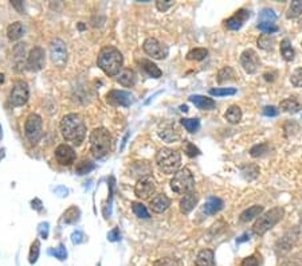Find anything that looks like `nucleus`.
<instances>
[{
	"mask_svg": "<svg viewBox=\"0 0 302 266\" xmlns=\"http://www.w3.org/2000/svg\"><path fill=\"white\" fill-rule=\"evenodd\" d=\"M12 58H14V68L16 72H23L27 66L26 58V45L24 43H18L12 50Z\"/></svg>",
	"mask_w": 302,
	"mask_h": 266,
	"instance_id": "18",
	"label": "nucleus"
},
{
	"mask_svg": "<svg viewBox=\"0 0 302 266\" xmlns=\"http://www.w3.org/2000/svg\"><path fill=\"white\" fill-rule=\"evenodd\" d=\"M139 63L141 65L142 70L152 78H160L163 75V72L159 69V66L155 65L152 61H149V59H141Z\"/></svg>",
	"mask_w": 302,
	"mask_h": 266,
	"instance_id": "27",
	"label": "nucleus"
},
{
	"mask_svg": "<svg viewBox=\"0 0 302 266\" xmlns=\"http://www.w3.org/2000/svg\"><path fill=\"white\" fill-rule=\"evenodd\" d=\"M259 57H258V54L253 48H247V50L242 52V55H240V65H242V68H243L246 73H256V70L259 68Z\"/></svg>",
	"mask_w": 302,
	"mask_h": 266,
	"instance_id": "13",
	"label": "nucleus"
},
{
	"mask_svg": "<svg viewBox=\"0 0 302 266\" xmlns=\"http://www.w3.org/2000/svg\"><path fill=\"white\" fill-rule=\"evenodd\" d=\"M298 23H300V26H302V15L300 16V21H298Z\"/></svg>",
	"mask_w": 302,
	"mask_h": 266,
	"instance_id": "63",
	"label": "nucleus"
},
{
	"mask_svg": "<svg viewBox=\"0 0 302 266\" xmlns=\"http://www.w3.org/2000/svg\"><path fill=\"white\" fill-rule=\"evenodd\" d=\"M258 19H259V23H274V21H277V14L270 8H265L260 11Z\"/></svg>",
	"mask_w": 302,
	"mask_h": 266,
	"instance_id": "40",
	"label": "nucleus"
},
{
	"mask_svg": "<svg viewBox=\"0 0 302 266\" xmlns=\"http://www.w3.org/2000/svg\"><path fill=\"white\" fill-rule=\"evenodd\" d=\"M249 18H250V11L245 10V8H240V10L235 12L234 15L226 21V27H227L229 30L236 31V30L242 28V26L247 22Z\"/></svg>",
	"mask_w": 302,
	"mask_h": 266,
	"instance_id": "17",
	"label": "nucleus"
},
{
	"mask_svg": "<svg viewBox=\"0 0 302 266\" xmlns=\"http://www.w3.org/2000/svg\"><path fill=\"white\" fill-rule=\"evenodd\" d=\"M28 97H30L28 85L24 81H16L11 89L10 104L12 106H22L28 101Z\"/></svg>",
	"mask_w": 302,
	"mask_h": 266,
	"instance_id": "9",
	"label": "nucleus"
},
{
	"mask_svg": "<svg viewBox=\"0 0 302 266\" xmlns=\"http://www.w3.org/2000/svg\"><path fill=\"white\" fill-rule=\"evenodd\" d=\"M269 151H270V145L267 143H260V144H256L251 148L250 155L253 157H260L266 155Z\"/></svg>",
	"mask_w": 302,
	"mask_h": 266,
	"instance_id": "39",
	"label": "nucleus"
},
{
	"mask_svg": "<svg viewBox=\"0 0 302 266\" xmlns=\"http://www.w3.org/2000/svg\"><path fill=\"white\" fill-rule=\"evenodd\" d=\"M182 125L187 129L188 132H196L200 128V121L198 119H183Z\"/></svg>",
	"mask_w": 302,
	"mask_h": 266,
	"instance_id": "42",
	"label": "nucleus"
},
{
	"mask_svg": "<svg viewBox=\"0 0 302 266\" xmlns=\"http://www.w3.org/2000/svg\"><path fill=\"white\" fill-rule=\"evenodd\" d=\"M130 173L132 176H139L145 177V176H151L149 173H152V167L151 164L148 162H136L132 168H130Z\"/></svg>",
	"mask_w": 302,
	"mask_h": 266,
	"instance_id": "24",
	"label": "nucleus"
},
{
	"mask_svg": "<svg viewBox=\"0 0 302 266\" xmlns=\"http://www.w3.org/2000/svg\"><path fill=\"white\" fill-rule=\"evenodd\" d=\"M155 191H156V180L153 179V176L141 177L135 186L136 196L140 199H149Z\"/></svg>",
	"mask_w": 302,
	"mask_h": 266,
	"instance_id": "11",
	"label": "nucleus"
},
{
	"mask_svg": "<svg viewBox=\"0 0 302 266\" xmlns=\"http://www.w3.org/2000/svg\"><path fill=\"white\" fill-rule=\"evenodd\" d=\"M247 241H250V234H249V233H246V234L242 235L240 238H238L236 243H242V242H247Z\"/></svg>",
	"mask_w": 302,
	"mask_h": 266,
	"instance_id": "59",
	"label": "nucleus"
},
{
	"mask_svg": "<svg viewBox=\"0 0 302 266\" xmlns=\"http://www.w3.org/2000/svg\"><path fill=\"white\" fill-rule=\"evenodd\" d=\"M240 266H259L258 256H256V254H253V256L246 257L245 260L242 261V265Z\"/></svg>",
	"mask_w": 302,
	"mask_h": 266,
	"instance_id": "51",
	"label": "nucleus"
},
{
	"mask_svg": "<svg viewBox=\"0 0 302 266\" xmlns=\"http://www.w3.org/2000/svg\"><path fill=\"white\" fill-rule=\"evenodd\" d=\"M290 82L294 88H302V68L296 69L290 75Z\"/></svg>",
	"mask_w": 302,
	"mask_h": 266,
	"instance_id": "45",
	"label": "nucleus"
},
{
	"mask_svg": "<svg viewBox=\"0 0 302 266\" xmlns=\"http://www.w3.org/2000/svg\"><path fill=\"white\" fill-rule=\"evenodd\" d=\"M23 32H24L23 24H22L21 22H15V23L10 24L8 28H7V37H8L10 41L15 42L18 39H21L22 35H23Z\"/></svg>",
	"mask_w": 302,
	"mask_h": 266,
	"instance_id": "29",
	"label": "nucleus"
},
{
	"mask_svg": "<svg viewBox=\"0 0 302 266\" xmlns=\"http://www.w3.org/2000/svg\"><path fill=\"white\" fill-rule=\"evenodd\" d=\"M98 63L99 69L108 75H117L120 74V70L122 69L124 58L116 47L106 46L104 47L98 54Z\"/></svg>",
	"mask_w": 302,
	"mask_h": 266,
	"instance_id": "2",
	"label": "nucleus"
},
{
	"mask_svg": "<svg viewBox=\"0 0 302 266\" xmlns=\"http://www.w3.org/2000/svg\"><path fill=\"white\" fill-rule=\"evenodd\" d=\"M156 163L159 168L163 172L167 173H176L179 171V167L182 164V156L180 153L171 148H162L156 153Z\"/></svg>",
	"mask_w": 302,
	"mask_h": 266,
	"instance_id": "4",
	"label": "nucleus"
},
{
	"mask_svg": "<svg viewBox=\"0 0 302 266\" xmlns=\"http://www.w3.org/2000/svg\"><path fill=\"white\" fill-rule=\"evenodd\" d=\"M196 266H214V251L211 249H203L198 253L196 260H195Z\"/></svg>",
	"mask_w": 302,
	"mask_h": 266,
	"instance_id": "25",
	"label": "nucleus"
},
{
	"mask_svg": "<svg viewBox=\"0 0 302 266\" xmlns=\"http://www.w3.org/2000/svg\"><path fill=\"white\" fill-rule=\"evenodd\" d=\"M189 101H191L196 108L202 110H212L215 109V106H216V102H215L214 99L209 98V97H206V96H199V94L191 96Z\"/></svg>",
	"mask_w": 302,
	"mask_h": 266,
	"instance_id": "21",
	"label": "nucleus"
},
{
	"mask_svg": "<svg viewBox=\"0 0 302 266\" xmlns=\"http://www.w3.org/2000/svg\"><path fill=\"white\" fill-rule=\"evenodd\" d=\"M39 233L43 238L46 240L47 235H48V223H41L39 224Z\"/></svg>",
	"mask_w": 302,
	"mask_h": 266,
	"instance_id": "55",
	"label": "nucleus"
},
{
	"mask_svg": "<svg viewBox=\"0 0 302 266\" xmlns=\"http://www.w3.org/2000/svg\"><path fill=\"white\" fill-rule=\"evenodd\" d=\"M224 117H226V120L229 121L230 124H238L242 120V110H240L239 106L232 105V106H230L229 109H227Z\"/></svg>",
	"mask_w": 302,
	"mask_h": 266,
	"instance_id": "31",
	"label": "nucleus"
},
{
	"mask_svg": "<svg viewBox=\"0 0 302 266\" xmlns=\"http://www.w3.org/2000/svg\"><path fill=\"white\" fill-rule=\"evenodd\" d=\"M209 94H211V96H215V97H224V96H234V94H236V89H234V88H216V89H211V90H209Z\"/></svg>",
	"mask_w": 302,
	"mask_h": 266,
	"instance_id": "43",
	"label": "nucleus"
},
{
	"mask_svg": "<svg viewBox=\"0 0 302 266\" xmlns=\"http://www.w3.org/2000/svg\"><path fill=\"white\" fill-rule=\"evenodd\" d=\"M169 206H171V199L168 198L165 193L156 195V196L151 200V210L153 213H157V214L164 213Z\"/></svg>",
	"mask_w": 302,
	"mask_h": 266,
	"instance_id": "20",
	"label": "nucleus"
},
{
	"mask_svg": "<svg viewBox=\"0 0 302 266\" xmlns=\"http://www.w3.org/2000/svg\"><path fill=\"white\" fill-rule=\"evenodd\" d=\"M79 218V210L75 207V206H73V207H70V209L65 213V215H63V220L66 222V223H74V222H77Z\"/></svg>",
	"mask_w": 302,
	"mask_h": 266,
	"instance_id": "41",
	"label": "nucleus"
},
{
	"mask_svg": "<svg viewBox=\"0 0 302 266\" xmlns=\"http://www.w3.org/2000/svg\"><path fill=\"white\" fill-rule=\"evenodd\" d=\"M45 62H46V54H45V50L42 47H34L28 57H27V68L31 72H39L42 70L43 66H45Z\"/></svg>",
	"mask_w": 302,
	"mask_h": 266,
	"instance_id": "15",
	"label": "nucleus"
},
{
	"mask_svg": "<svg viewBox=\"0 0 302 266\" xmlns=\"http://www.w3.org/2000/svg\"><path fill=\"white\" fill-rule=\"evenodd\" d=\"M209 55V50L203 48V47H198V48H193L187 54L188 61H203L204 58H207Z\"/></svg>",
	"mask_w": 302,
	"mask_h": 266,
	"instance_id": "35",
	"label": "nucleus"
},
{
	"mask_svg": "<svg viewBox=\"0 0 302 266\" xmlns=\"http://www.w3.org/2000/svg\"><path fill=\"white\" fill-rule=\"evenodd\" d=\"M32 209H37V210L42 209V202H41L39 199H35V200H32Z\"/></svg>",
	"mask_w": 302,
	"mask_h": 266,
	"instance_id": "60",
	"label": "nucleus"
},
{
	"mask_svg": "<svg viewBox=\"0 0 302 266\" xmlns=\"http://www.w3.org/2000/svg\"><path fill=\"white\" fill-rule=\"evenodd\" d=\"M172 1H169V0H167V1H162V0H159L156 3V7L157 10L162 11V12H165V11H168L171 7H172Z\"/></svg>",
	"mask_w": 302,
	"mask_h": 266,
	"instance_id": "53",
	"label": "nucleus"
},
{
	"mask_svg": "<svg viewBox=\"0 0 302 266\" xmlns=\"http://www.w3.org/2000/svg\"><path fill=\"white\" fill-rule=\"evenodd\" d=\"M182 110H183V112H187L188 108H187V106H186V105H183V106H182Z\"/></svg>",
	"mask_w": 302,
	"mask_h": 266,
	"instance_id": "62",
	"label": "nucleus"
},
{
	"mask_svg": "<svg viewBox=\"0 0 302 266\" xmlns=\"http://www.w3.org/2000/svg\"><path fill=\"white\" fill-rule=\"evenodd\" d=\"M61 131L66 141L73 145H81L86 137V125L82 117L77 113L65 116L61 121Z\"/></svg>",
	"mask_w": 302,
	"mask_h": 266,
	"instance_id": "1",
	"label": "nucleus"
},
{
	"mask_svg": "<svg viewBox=\"0 0 302 266\" xmlns=\"http://www.w3.org/2000/svg\"><path fill=\"white\" fill-rule=\"evenodd\" d=\"M171 188L175 193L186 195L192 193L195 188V177L188 168H182L173 175L171 180Z\"/></svg>",
	"mask_w": 302,
	"mask_h": 266,
	"instance_id": "6",
	"label": "nucleus"
},
{
	"mask_svg": "<svg viewBox=\"0 0 302 266\" xmlns=\"http://www.w3.org/2000/svg\"><path fill=\"white\" fill-rule=\"evenodd\" d=\"M117 79L122 86L129 88V86H133L136 84V74L132 69H122Z\"/></svg>",
	"mask_w": 302,
	"mask_h": 266,
	"instance_id": "28",
	"label": "nucleus"
},
{
	"mask_svg": "<svg viewBox=\"0 0 302 266\" xmlns=\"http://www.w3.org/2000/svg\"><path fill=\"white\" fill-rule=\"evenodd\" d=\"M39 251H41V242L38 240L34 241V243L31 245V249H30V254H28V261H30V264H35V262L38 261Z\"/></svg>",
	"mask_w": 302,
	"mask_h": 266,
	"instance_id": "44",
	"label": "nucleus"
},
{
	"mask_svg": "<svg viewBox=\"0 0 302 266\" xmlns=\"http://www.w3.org/2000/svg\"><path fill=\"white\" fill-rule=\"evenodd\" d=\"M263 77H265L266 81H269V82H273V81L276 79L277 73H265V74H263Z\"/></svg>",
	"mask_w": 302,
	"mask_h": 266,
	"instance_id": "58",
	"label": "nucleus"
},
{
	"mask_svg": "<svg viewBox=\"0 0 302 266\" xmlns=\"http://www.w3.org/2000/svg\"><path fill=\"white\" fill-rule=\"evenodd\" d=\"M144 51L155 59H164L168 55V47L160 43L155 38H148L142 45Z\"/></svg>",
	"mask_w": 302,
	"mask_h": 266,
	"instance_id": "12",
	"label": "nucleus"
},
{
	"mask_svg": "<svg viewBox=\"0 0 302 266\" xmlns=\"http://www.w3.org/2000/svg\"><path fill=\"white\" fill-rule=\"evenodd\" d=\"M50 254L55 257V258H58L59 261H65V260H66V257H68V251H66V249H65V246L61 243V245L58 246L57 249H51V250H50Z\"/></svg>",
	"mask_w": 302,
	"mask_h": 266,
	"instance_id": "47",
	"label": "nucleus"
},
{
	"mask_svg": "<svg viewBox=\"0 0 302 266\" xmlns=\"http://www.w3.org/2000/svg\"><path fill=\"white\" fill-rule=\"evenodd\" d=\"M24 133H26L27 140L31 143L32 145L38 144V141L42 139L43 128H42V119L41 116L32 113L27 117L26 124H24Z\"/></svg>",
	"mask_w": 302,
	"mask_h": 266,
	"instance_id": "7",
	"label": "nucleus"
},
{
	"mask_svg": "<svg viewBox=\"0 0 302 266\" xmlns=\"http://www.w3.org/2000/svg\"><path fill=\"white\" fill-rule=\"evenodd\" d=\"M258 28L265 34H274L279 30L278 26H276L274 23H258Z\"/></svg>",
	"mask_w": 302,
	"mask_h": 266,
	"instance_id": "48",
	"label": "nucleus"
},
{
	"mask_svg": "<svg viewBox=\"0 0 302 266\" xmlns=\"http://www.w3.org/2000/svg\"><path fill=\"white\" fill-rule=\"evenodd\" d=\"M279 266H302L301 262L296 261V260H287V261H283Z\"/></svg>",
	"mask_w": 302,
	"mask_h": 266,
	"instance_id": "57",
	"label": "nucleus"
},
{
	"mask_svg": "<svg viewBox=\"0 0 302 266\" xmlns=\"http://www.w3.org/2000/svg\"><path fill=\"white\" fill-rule=\"evenodd\" d=\"M159 136L165 143H176L179 140V137H180L176 129H175V126L171 125V124H164L163 128L159 129Z\"/></svg>",
	"mask_w": 302,
	"mask_h": 266,
	"instance_id": "23",
	"label": "nucleus"
},
{
	"mask_svg": "<svg viewBox=\"0 0 302 266\" xmlns=\"http://www.w3.org/2000/svg\"><path fill=\"white\" fill-rule=\"evenodd\" d=\"M106 99L113 106H130L135 102L133 94L125 90H110L106 96Z\"/></svg>",
	"mask_w": 302,
	"mask_h": 266,
	"instance_id": "14",
	"label": "nucleus"
},
{
	"mask_svg": "<svg viewBox=\"0 0 302 266\" xmlns=\"http://www.w3.org/2000/svg\"><path fill=\"white\" fill-rule=\"evenodd\" d=\"M186 153H187V156L189 157L199 156V155H200V149H199L198 146L193 145L192 143L186 141Z\"/></svg>",
	"mask_w": 302,
	"mask_h": 266,
	"instance_id": "50",
	"label": "nucleus"
},
{
	"mask_svg": "<svg viewBox=\"0 0 302 266\" xmlns=\"http://www.w3.org/2000/svg\"><path fill=\"white\" fill-rule=\"evenodd\" d=\"M153 266H179V262L175 258H171V257H164V258H159Z\"/></svg>",
	"mask_w": 302,
	"mask_h": 266,
	"instance_id": "49",
	"label": "nucleus"
},
{
	"mask_svg": "<svg viewBox=\"0 0 302 266\" xmlns=\"http://www.w3.org/2000/svg\"><path fill=\"white\" fill-rule=\"evenodd\" d=\"M50 55L54 65H57L59 68H63L65 63L68 61V50L66 45L61 39H52L50 42Z\"/></svg>",
	"mask_w": 302,
	"mask_h": 266,
	"instance_id": "10",
	"label": "nucleus"
},
{
	"mask_svg": "<svg viewBox=\"0 0 302 266\" xmlns=\"http://www.w3.org/2000/svg\"><path fill=\"white\" fill-rule=\"evenodd\" d=\"M11 4L14 5L16 10L21 12V14H23V12H24V8H23V3H22V1H19V0H14V1H11Z\"/></svg>",
	"mask_w": 302,
	"mask_h": 266,
	"instance_id": "56",
	"label": "nucleus"
},
{
	"mask_svg": "<svg viewBox=\"0 0 302 266\" xmlns=\"http://www.w3.org/2000/svg\"><path fill=\"white\" fill-rule=\"evenodd\" d=\"M108 240H109L110 242H116V241L120 240V231H118L117 227L112 230L109 234H108Z\"/></svg>",
	"mask_w": 302,
	"mask_h": 266,
	"instance_id": "54",
	"label": "nucleus"
},
{
	"mask_svg": "<svg viewBox=\"0 0 302 266\" xmlns=\"http://www.w3.org/2000/svg\"><path fill=\"white\" fill-rule=\"evenodd\" d=\"M235 72L234 69L230 68V66H226V68L220 69L218 73V82L219 84H223V82H227V81H232L235 79Z\"/></svg>",
	"mask_w": 302,
	"mask_h": 266,
	"instance_id": "34",
	"label": "nucleus"
},
{
	"mask_svg": "<svg viewBox=\"0 0 302 266\" xmlns=\"http://www.w3.org/2000/svg\"><path fill=\"white\" fill-rule=\"evenodd\" d=\"M132 210L135 213L136 217H139L141 219H148L151 215H149V211L146 210V207L142 203H139V202H133L132 203Z\"/></svg>",
	"mask_w": 302,
	"mask_h": 266,
	"instance_id": "38",
	"label": "nucleus"
},
{
	"mask_svg": "<svg viewBox=\"0 0 302 266\" xmlns=\"http://www.w3.org/2000/svg\"><path fill=\"white\" fill-rule=\"evenodd\" d=\"M198 202H199L198 193H193V191L189 193H186V195L182 198V200H180V203H179L180 211H182L184 215L191 214V211L195 209V206L198 204Z\"/></svg>",
	"mask_w": 302,
	"mask_h": 266,
	"instance_id": "19",
	"label": "nucleus"
},
{
	"mask_svg": "<svg viewBox=\"0 0 302 266\" xmlns=\"http://www.w3.org/2000/svg\"><path fill=\"white\" fill-rule=\"evenodd\" d=\"M285 215V210L282 207H274V209L266 211L265 214H262L256 220V223L253 226V231L256 235H265L269 230H271L276 226L279 220L283 218Z\"/></svg>",
	"mask_w": 302,
	"mask_h": 266,
	"instance_id": "5",
	"label": "nucleus"
},
{
	"mask_svg": "<svg viewBox=\"0 0 302 266\" xmlns=\"http://www.w3.org/2000/svg\"><path fill=\"white\" fill-rule=\"evenodd\" d=\"M223 200L220 198H216V196H209L207 199V202L204 203L203 209H202V213L206 215H215L216 213H219L220 210L223 209Z\"/></svg>",
	"mask_w": 302,
	"mask_h": 266,
	"instance_id": "22",
	"label": "nucleus"
},
{
	"mask_svg": "<svg viewBox=\"0 0 302 266\" xmlns=\"http://www.w3.org/2000/svg\"><path fill=\"white\" fill-rule=\"evenodd\" d=\"M240 172H242V176L245 177L246 180H254V179L259 176L260 169L256 164H247L245 167H242Z\"/></svg>",
	"mask_w": 302,
	"mask_h": 266,
	"instance_id": "33",
	"label": "nucleus"
},
{
	"mask_svg": "<svg viewBox=\"0 0 302 266\" xmlns=\"http://www.w3.org/2000/svg\"><path fill=\"white\" fill-rule=\"evenodd\" d=\"M281 55L286 62H292L294 59L296 52H294V48H293L292 43L289 39H283L281 42Z\"/></svg>",
	"mask_w": 302,
	"mask_h": 266,
	"instance_id": "32",
	"label": "nucleus"
},
{
	"mask_svg": "<svg viewBox=\"0 0 302 266\" xmlns=\"http://www.w3.org/2000/svg\"><path fill=\"white\" fill-rule=\"evenodd\" d=\"M263 115L267 116V117H277V116L279 115V109H277L276 106H265L263 108Z\"/></svg>",
	"mask_w": 302,
	"mask_h": 266,
	"instance_id": "52",
	"label": "nucleus"
},
{
	"mask_svg": "<svg viewBox=\"0 0 302 266\" xmlns=\"http://www.w3.org/2000/svg\"><path fill=\"white\" fill-rule=\"evenodd\" d=\"M262 213H263V207H262V206H259V204L251 206V207L245 210V211L240 214L239 220L240 222H243V223H246V222H250V220L256 219V218H259L260 215H262Z\"/></svg>",
	"mask_w": 302,
	"mask_h": 266,
	"instance_id": "26",
	"label": "nucleus"
},
{
	"mask_svg": "<svg viewBox=\"0 0 302 266\" xmlns=\"http://www.w3.org/2000/svg\"><path fill=\"white\" fill-rule=\"evenodd\" d=\"M112 145H113V139H112V135L108 129L97 128L92 132L90 148H92L94 156L98 157V159L106 156L112 151Z\"/></svg>",
	"mask_w": 302,
	"mask_h": 266,
	"instance_id": "3",
	"label": "nucleus"
},
{
	"mask_svg": "<svg viewBox=\"0 0 302 266\" xmlns=\"http://www.w3.org/2000/svg\"><path fill=\"white\" fill-rule=\"evenodd\" d=\"M4 82V74L0 73V84H3Z\"/></svg>",
	"mask_w": 302,
	"mask_h": 266,
	"instance_id": "61",
	"label": "nucleus"
},
{
	"mask_svg": "<svg viewBox=\"0 0 302 266\" xmlns=\"http://www.w3.org/2000/svg\"><path fill=\"white\" fill-rule=\"evenodd\" d=\"M300 234H301L300 227H294V229L286 231L282 238H279V240L277 241L276 243L277 256H285V254H287L289 251L292 250L293 247L296 246V243L298 242Z\"/></svg>",
	"mask_w": 302,
	"mask_h": 266,
	"instance_id": "8",
	"label": "nucleus"
},
{
	"mask_svg": "<svg viewBox=\"0 0 302 266\" xmlns=\"http://www.w3.org/2000/svg\"><path fill=\"white\" fill-rule=\"evenodd\" d=\"M92 169H94V164L92 162H86V160H84V162H81L77 166V173L78 175H86V173H89Z\"/></svg>",
	"mask_w": 302,
	"mask_h": 266,
	"instance_id": "46",
	"label": "nucleus"
},
{
	"mask_svg": "<svg viewBox=\"0 0 302 266\" xmlns=\"http://www.w3.org/2000/svg\"><path fill=\"white\" fill-rule=\"evenodd\" d=\"M256 43H258V46H259L260 48H263V50H271V48L274 47L276 39H274V37H270V35H267V34H262V35L258 38Z\"/></svg>",
	"mask_w": 302,
	"mask_h": 266,
	"instance_id": "37",
	"label": "nucleus"
},
{
	"mask_svg": "<svg viewBox=\"0 0 302 266\" xmlns=\"http://www.w3.org/2000/svg\"><path fill=\"white\" fill-rule=\"evenodd\" d=\"M302 15V0H294L290 3L289 11H287L286 16L289 19H294V18H300Z\"/></svg>",
	"mask_w": 302,
	"mask_h": 266,
	"instance_id": "36",
	"label": "nucleus"
},
{
	"mask_svg": "<svg viewBox=\"0 0 302 266\" xmlns=\"http://www.w3.org/2000/svg\"><path fill=\"white\" fill-rule=\"evenodd\" d=\"M75 157L77 156H75L73 146L68 145V144H61L55 149V159L62 166H71L75 162Z\"/></svg>",
	"mask_w": 302,
	"mask_h": 266,
	"instance_id": "16",
	"label": "nucleus"
},
{
	"mask_svg": "<svg viewBox=\"0 0 302 266\" xmlns=\"http://www.w3.org/2000/svg\"><path fill=\"white\" fill-rule=\"evenodd\" d=\"M279 108H281L283 112H286V113H297L298 110L301 109V105H300V102H298L294 97H290V98L281 101Z\"/></svg>",
	"mask_w": 302,
	"mask_h": 266,
	"instance_id": "30",
	"label": "nucleus"
}]
</instances>
